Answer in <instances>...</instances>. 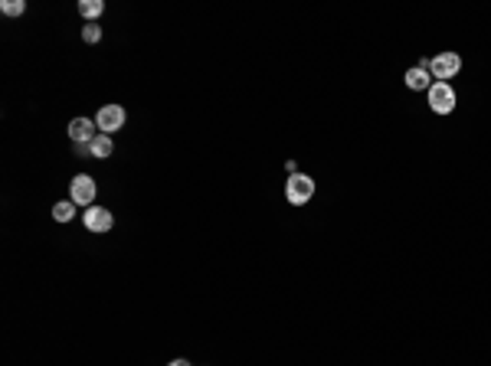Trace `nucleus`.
<instances>
[{
	"instance_id": "obj_1",
	"label": "nucleus",
	"mask_w": 491,
	"mask_h": 366,
	"mask_svg": "<svg viewBox=\"0 0 491 366\" xmlns=\"http://www.w3.org/2000/svg\"><path fill=\"white\" fill-rule=\"evenodd\" d=\"M314 196V180L308 174H288L285 183V200L292 206H305Z\"/></svg>"
},
{
	"instance_id": "obj_2",
	"label": "nucleus",
	"mask_w": 491,
	"mask_h": 366,
	"mask_svg": "<svg viewBox=\"0 0 491 366\" xmlns=\"http://www.w3.org/2000/svg\"><path fill=\"white\" fill-rule=\"evenodd\" d=\"M69 200L75 206H95V180L89 174H75L73 183H69Z\"/></svg>"
},
{
	"instance_id": "obj_3",
	"label": "nucleus",
	"mask_w": 491,
	"mask_h": 366,
	"mask_svg": "<svg viewBox=\"0 0 491 366\" xmlns=\"http://www.w3.org/2000/svg\"><path fill=\"white\" fill-rule=\"evenodd\" d=\"M426 95H429V108L436 115H449L455 108V92H452L449 82H432V88Z\"/></svg>"
},
{
	"instance_id": "obj_4",
	"label": "nucleus",
	"mask_w": 491,
	"mask_h": 366,
	"mask_svg": "<svg viewBox=\"0 0 491 366\" xmlns=\"http://www.w3.org/2000/svg\"><path fill=\"white\" fill-rule=\"evenodd\" d=\"M459 69H462L459 53H439L436 59H429V75L436 79V82H446V79H452Z\"/></svg>"
},
{
	"instance_id": "obj_5",
	"label": "nucleus",
	"mask_w": 491,
	"mask_h": 366,
	"mask_svg": "<svg viewBox=\"0 0 491 366\" xmlns=\"http://www.w3.org/2000/svg\"><path fill=\"white\" fill-rule=\"evenodd\" d=\"M95 125H99V134H115L125 128V108L121 105H102L99 115H95Z\"/></svg>"
},
{
	"instance_id": "obj_6",
	"label": "nucleus",
	"mask_w": 491,
	"mask_h": 366,
	"mask_svg": "<svg viewBox=\"0 0 491 366\" xmlns=\"http://www.w3.org/2000/svg\"><path fill=\"white\" fill-rule=\"evenodd\" d=\"M95 134H99L95 118H73V121H69V138H73L75 144H92Z\"/></svg>"
},
{
	"instance_id": "obj_7",
	"label": "nucleus",
	"mask_w": 491,
	"mask_h": 366,
	"mask_svg": "<svg viewBox=\"0 0 491 366\" xmlns=\"http://www.w3.org/2000/svg\"><path fill=\"white\" fill-rule=\"evenodd\" d=\"M82 222H86V229L89 233H108L112 229V213L105 209V206H89L86 209V216H82Z\"/></svg>"
},
{
	"instance_id": "obj_8",
	"label": "nucleus",
	"mask_w": 491,
	"mask_h": 366,
	"mask_svg": "<svg viewBox=\"0 0 491 366\" xmlns=\"http://www.w3.org/2000/svg\"><path fill=\"white\" fill-rule=\"evenodd\" d=\"M403 82H406V88H413V92H429L432 82H436V79L429 75V62L423 59L416 69H410V73L403 75Z\"/></svg>"
},
{
	"instance_id": "obj_9",
	"label": "nucleus",
	"mask_w": 491,
	"mask_h": 366,
	"mask_svg": "<svg viewBox=\"0 0 491 366\" xmlns=\"http://www.w3.org/2000/svg\"><path fill=\"white\" fill-rule=\"evenodd\" d=\"M112 151H115V144H112V134H95V141L89 144V157L105 161V157H112Z\"/></svg>"
},
{
	"instance_id": "obj_10",
	"label": "nucleus",
	"mask_w": 491,
	"mask_h": 366,
	"mask_svg": "<svg viewBox=\"0 0 491 366\" xmlns=\"http://www.w3.org/2000/svg\"><path fill=\"white\" fill-rule=\"evenodd\" d=\"M79 14L86 16L89 23H95V20L105 14V3L102 0H79Z\"/></svg>"
},
{
	"instance_id": "obj_11",
	"label": "nucleus",
	"mask_w": 491,
	"mask_h": 366,
	"mask_svg": "<svg viewBox=\"0 0 491 366\" xmlns=\"http://www.w3.org/2000/svg\"><path fill=\"white\" fill-rule=\"evenodd\" d=\"M73 206H75L73 200H60V203L53 206V220H56V222H69V220H73V213H75Z\"/></svg>"
},
{
	"instance_id": "obj_12",
	"label": "nucleus",
	"mask_w": 491,
	"mask_h": 366,
	"mask_svg": "<svg viewBox=\"0 0 491 366\" xmlns=\"http://www.w3.org/2000/svg\"><path fill=\"white\" fill-rule=\"evenodd\" d=\"M0 10H3L7 16H20L23 10H27V3H23V0H3V3H0Z\"/></svg>"
},
{
	"instance_id": "obj_13",
	"label": "nucleus",
	"mask_w": 491,
	"mask_h": 366,
	"mask_svg": "<svg viewBox=\"0 0 491 366\" xmlns=\"http://www.w3.org/2000/svg\"><path fill=\"white\" fill-rule=\"evenodd\" d=\"M82 40H86V43H99V40H102V27H99V23L82 27Z\"/></svg>"
},
{
	"instance_id": "obj_14",
	"label": "nucleus",
	"mask_w": 491,
	"mask_h": 366,
	"mask_svg": "<svg viewBox=\"0 0 491 366\" xmlns=\"http://www.w3.org/2000/svg\"><path fill=\"white\" fill-rule=\"evenodd\" d=\"M167 366H190V363H187V360H171Z\"/></svg>"
}]
</instances>
